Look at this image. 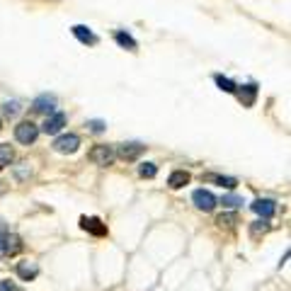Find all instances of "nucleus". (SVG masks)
Wrapping results in <instances>:
<instances>
[{
  "mask_svg": "<svg viewBox=\"0 0 291 291\" xmlns=\"http://www.w3.org/2000/svg\"><path fill=\"white\" fill-rule=\"evenodd\" d=\"M114 39H117V44H119V46H124V49H129V51H136V46H139V44H136V39L129 34V32H117Z\"/></svg>",
  "mask_w": 291,
  "mask_h": 291,
  "instance_id": "2eb2a0df",
  "label": "nucleus"
},
{
  "mask_svg": "<svg viewBox=\"0 0 291 291\" xmlns=\"http://www.w3.org/2000/svg\"><path fill=\"white\" fill-rule=\"evenodd\" d=\"M17 274H19V279L32 282V279H36V274H39V265H36V262H29V260H24V262H19L17 265Z\"/></svg>",
  "mask_w": 291,
  "mask_h": 291,
  "instance_id": "9b49d317",
  "label": "nucleus"
},
{
  "mask_svg": "<svg viewBox=\"0 0 291 291\" xmlns=\"http://www.w3.org/2000/svg\"><path fill=\"white\" fill-rule=\"evenodd\" d=\"M73 34L78 41H83V44H97V36L90 32V27H85V24H75L73 27Z\"/></svg>",
  "mask_w": 291,
  "mask_h": 291,
  "instance_id": "f8f14e48",
  "label": "nucleus"
},
{
  "mask_svg": "<svg viewBox=\"0 0 291 291\" xmlns=\"http://www.w3.org/2000/svg\"><path fill=\"white\" fill-rule=\"evenodd\" d=\"M80 226H83L88 233H92V236H107V226H105L97 216H83L80 218Z\"/></svg>",
  "mask_w": 291,
  "mask_h": 291,
  "instance_id": "423d86ee",
  "label": "nucleus"
},
{
  "mask_svg": "<svg viewBox=\"0 0 291 291\" xmlns=\"http://www.w3.org/2000/svg\"><path fill=\"white\" fill-rule=\"evenodd\" d=\"M66 124V114L63 112H54L51 117H46V122H44V131L46 134H58L61 129Z\"/></svg>",
  "mask_w": 291,
  "mask_h": 291,
  "instance_id": "1a4fd4ad",
  "label": "nucleus"
},
{
  "mask_svg": "<svg viewBox=\"0 0 291 291\" xmlns=\"http://www.w3.org/2000/svg\"><path fill=\"white\" fill-rule=\"evenodd\" d=\"M78 146H80V139L75 134H63V136H58L54 141V150H58V153H75Z\"/></svg>",
  "mask_w": 291,
  "mask_h": 291,
  "instance_id": "39448f33",
  "label": "nucleus"
},
{
  "mask_svg": "<svg viewBox=\"0 0 291 291\" xmlns=\"http://www.w3.org/2000/svg\"><path fill=\"white\" fill-rule=\"evenodd\" d=\"M250 209H253L255 214H260V216H265V218H270L277 211V204H274L272 199H257L250 204Z\"/></svg>",
  "mask_w": 291,
  "mask_h": 291,
  "instance_id": "9d476101",
  "label": "nucleus"
},
{
  "mask_svg": "<svg viewBox=\"0 0 291 291\" xmlns=\"http://www.w3.org/2000/svg\"><path fill=\"white\" fill-rule=\"evenodd\" d=\"M0 127H2V122H0Z\"/></svg>",
  "mask_w": 291,
  "mask_h": 291,
  "instance_id": "bb28decb",
  "label": "nucleus"
},
{
  "mask_svg": "<svg viewBox=\"0 0 291 291\" xmlns=\"http://www.w3.org/2000/svg\"><path fill=\"white\" fill-rule=\"evenodd\" d=\"M90 160L95 165H102V167H107V165H112V160H114V148L107 144H100L95 146L90 150Z\"/></svg>",
  "mask_w": 291,
  "mask_h": 291,
  "instance_id": "7ed1b4c3",
  "label": "nucleus"
},
{
  "mask_svg": "<svg viewBox=\"0 0 291 291\" xmlns=\"http://www.w3.org/2000/svg\"><path fill=\"white\" fill-rule=\"evenodd\" d=\"M29 175H32V167H29V163H19L17 167H15V177H17L19 182L27 180Z\"/></svg>",
  "mask_w": 291,
  "mask_h": 291,
  "instance_id": "aec40b11",
  "label": "nucleus"
},
{
  "mask_svg": "<svg viewBox=\"0 0 291 291\" xmlns=\"http://www.w3.org/2000/svg\"><path fill=\"white\" fill-rule=\"evenodd\" d=\"M12 163V148L7 144H0V167H7Z\"/></svg>",
  "mask_w": 291,
  "mask_h": 291,
  "instance_id": "6ab92c4d",
  "label": "nucleus"
},
{
  "mask_svg": "<svg viewBox=\"0 0 291 291\" xmlns=\"http://www.w3.org/2000/svg\"><path fill=\"white\" fill-rule=\"evenodd\" d=\"M88 129H90L92 134H102V131L107 129V122H102V119H90V122H88Z\"/></svg>",
  "mask_w": 291,
  "mask_h": 291,
  "instance_id": "5701e85b",
  "label": "nucleus"
},
{
  "mask_svg": "<svg viewBox=\"0 0 291 291\" xmlns=\"http://www.w3.org/2000/svg\"><path fill=\"white\" fill-rule=\"evenodd\" d=\"M221 204H223V206H228V209H236V206L243 204V199L236 197V194H228V197H223V199H221Z\"/></svg>",
  "mask_w": 291,
  "mask_h": 291,
  "instance_id": "b1692460",
  "label": "nucleus"
},
{
  "mask_svg": "<svg viewBox=\"0 0 291 291\" xmlns=\"http://www.w3.org/2000/svg\"><path fill=\"white\" fill-rule=\"evenodd\" d=\"M206 180H209V182H216V184L226 187V189H233V187L238 184L236 177H223V175H214V172H211V175H206Z\"/></svg>",
  "mask_w": 291,
  "mask_h": 291,
  "instance_id": "dca6fc26",
  "label": "nucleus"
},
{
  "mask_svg": "<svg viewBox=\"0 0 291 291\" xmlns=\"http://www.w3.org/2000/svg\"><path fill=\"white\" fill-rule=\"evenodd\" d=\"M36 136H39V127H36L34 122H19L17 127H15V139H17L19 144H24V146L34 144Z\"/></svg>",
  "mask_w": 291,
  "mask_h": 291,
  "instance_id": "f257e3e1",
  "label": "nucleus"
},
{
  "mask_svg": "<svg viewBox=\"0 0 291 291\" xmlns=\"http://www.w3.org/2000/svg\"><path fill=\"white\" fill-rule=\"evenodd\" d=\"M32 107H34V112H41V114H54L56 97H54V95H49V92H46V95H39Z\"/></svg>",
  "mask_w": 291,
  "mask_h": 291,
  "instance_id": "6e6552de",
  "label": "nucleus"
},
{
  "mask_svg": "<svg viewBox=\"0 0 291 291\" xmlns=\"http://www.w3.org/2000/svg\"><path fill=\"white\" fill-rule=\"evenodd\" d=\"M214 80H216V85H218V88H221L223 92H236V90H238V85H236V83H233L231 78L221 75V73H218V75H214Z\"/></svg>",
  "mask_w": 291,
  "mask_h": 291,
  "instance_id": "f3484780",
  "label": "nucleus"
},
{
  "mask_svg": "<svg viewBox=\"0 0 291 291\" xmlns=\"http://www.w3.org/2000/svg\"><path fill=\"white\" fill-rule=\"evenodd\" d=\"M192 201H194V206H197L199 211H214V206H216V197H214L209 189H194Z\"/></svg>",
  "mask_w": 291,
  "mask_h": 291,
  "instance_id": "20e7f679",
  "label": "nucleus"
},
{
  "mask_svg": "<svg viewBox=\"0 0 291 291\" xmlns=\"http://www.w3.org/2000/svg\"><path fill=\"white\" fill-rule=\"evenodd\" d=\"M19 112H22V107H19L17 100H5L2 102V114L5 117H17Z\"/></svg>",
  "mask_w": 291,
  "mask_h": 291,
  "instance_id": "a211bd4d",
  "label": "nucleus"
},
{
  "mask_svg": "<svg viewBox=\"0 0 291 291\" xmlns=\"http://www.w3.org/2000/svg\"><path fill=\"white\" fill-rule=\"evenodd\" d=\"M236 221H238L236 214H221L216 223H218V226H226V228H231V226H236Z\"/></svg>",
  "mask_w": 291,
  "mask_h": 291,
  "instance_id": "4be33fe9",
  "label": "nucleus"
},
{
  "mask_svg": "<svg viewBox=\"0 0 291 291\" xmlns=\"http://www.w3.org/2000/svg\"><path fill=\"white\" fill-rule=\"evenodd\" d=\"M144 150H146L144 144H122L117 153H119V158H122V160H136Z\"/></svg>",
  "mask_w": 291,
  "mask_h": 291,
  "instance_id": "0eeeda50",
  "label": "nucleus"
},
{
  "mask_svg": "<svg viewBox=\"0 0 291 291\" xmlns=\"http://www.w3.org/2000/svg\"><path fill=\"white\" fill-rule=\"evenodd\" d=\"M255 95H257V85H255V83H250V85H245L243 90L238 92V97H240V102H243L245 107H253Z\"/></svg>",
  "mask_w": 291,
  "mask_h": 291,
  "instance_id": "4468645a",
  "label": "nucleus"
},
{
  "mask_svg": "<svg viewBox=\"0 0 291 291\" xmlns=\"http://www.w3.org/2000/svg\"><path fill=\"white\" fill-rule=\"evenodd\" d=\"M22 250V243L17 236L12 233H5L0 231V257H10V255H17Z\"/></svg>",
  "mask_w": 291,
  "mask_h": 291,
  "instance_id": "f03ea898",
  "label": "nucleus"
},
{
  "mask_svg": "<svg viewBox=\"0 0 291 291\" xmlns=\"http://www.w3.org/2000/svg\"><path fill=\"white\" fill-rule=\"evenodd\" d=\"M0 291H24V289L17 287V284H12L10 279H2V282H0Z\"/></svg>",
  "mask_w": 291,
  "mask_h": 291,
  "instance_id": "393cba45",
  "label": "nucleus"
},
{
  "mask_svg": "<svg viewBox=\"0 0 291 291\" xmlns=\"http://www.w3.org/2000/svg\"><path fill=\"white\" fill-rule=\"evenodd\" d=\"M265 231H270V223H267V221H257L253 226V236H260V233H265Z\"/></svg>",
  "mask_w": 291,
  "mask_h": 291,
  "instance_id": "a878e982",
  "label": "nucleus"
},
{
  "mask_svg": "<svg viewBox=\"0 0 291 291\" xmlns=\"http://www.w3.org/2000/svg\"><path fill=\"white\" fill-rule=\"evenodd\" d=\"M189 182V172L187 170H175V172H170V177H167V184L172 187V189H180Z\"/></svg>",
  "mask_w": 291,
  "mask_h": 291,
  "instance_id": "ddd939ff",
  "label": "nucleus"
},
{
  "mask_svg": "<svg viewBox=\"0 0 291 291\" xmlns=\"http://www.w3.org/2000/svg\"><path fill=\"white\" fill-rule=\"evenodd\" d=\"M139 172H141V177H148V180H150V177L158 175V167H155L153 163H144L141 167H139Z\"/></svg>",
  "mask_w": 291,
  "mask_h": 291,
  "instance_id": "412c9836",
  "label": "nucleus"
}]
</instances>
